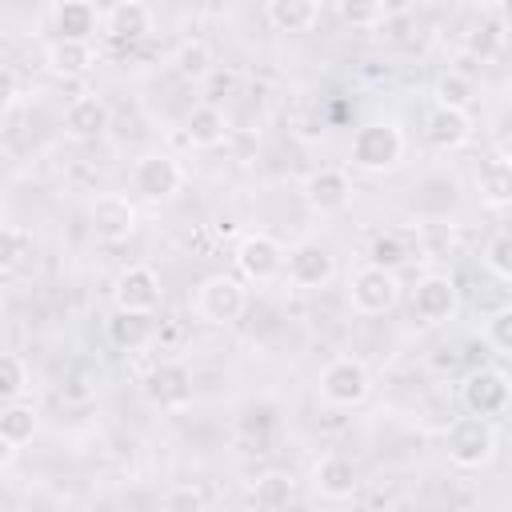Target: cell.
<instances>
[{
    "label": "cell",
    "mask_w": 512,
    "mask_h": 512,
    "mask_svg": "<svg viewBox=\"0 0 512 512\" xmlns=\"http://www.w3.org/2000/svg\"><path fill=\"white\" fill-rule=\"evenodd\" d=\"M348 160H352V168H360L368 176L392 172L404 160V132H400V124L396 120H368V124H360L352 132Z\"/></svg>",
    "instance_id": "1"
},
{
    "label": "cell",
    "mask_w": 512,
    "mask_h": 512,
    "mask_svg": "<svg viewBox=\"0 0 512 512\" xmlns=\"http://www.w3.org/2000/svg\"><path fill=\"white\" fill-rule=\"evenodd\" d=\"M444 452H448V464L460 468V472H476L484 464H492L496 456V428L488 416H456L444 432Z\"/></svg>",
    "instance_id": "2"
},
{
    "label": "cell",
    "mask_w": 512,
    "mask_h": 512,
    "mask_svg": "<svg viewBox=\"0 0 512 512\" xmlns=\"http://www.w3.org/2000/svg\"><path fill=\"white\" fill-rule=\"evenodd\" d=\"M316 392L332 408H356L372 396V372L360 356H332L316 376Z\"/></svg>",
    "instance_id": "3"
},
{
    "label": "cell",
    "mask_w": 512,
    "mask_h": 512,
    "mask_svg": "<svg viewBox=\"0 0 512 512\" xmlns=\"http://www.w3.org/2000/svg\"><path fill=\"white\" fill-rule=\"evenodd\" d=\"M128 184H132V192H136L140 200L160 204V200H172V196L180 192L184 168H180V160H176L172 152H144V156L132 164Z\"/></svg>",
    "instance_id": "4"
},
{
    "label": "cell",
    "mask_w": 512,
    "mask_h": 512,
    "mask_svg": "<svg viewBox=\"0 0 512 512\" xmlns=\"http://www.w3.org/2000/svg\"><path fill=\"white\" fill-rule=\"evenodd\" d=\"M232 264L248 284H272L284 272V244L268 232H244L232 248Z\"/></svg>",
    "instance_id": "5"
},
{
    "label": "cell",
    "mask_w": 512,
    "mask_h": 512,
    "mask_svg": "<svg viewBox=\"0 0 512 512\" xmlns=\"http://www.w3.org/2000/svg\"><path fill=\"white\" fill-rule=\"evenodd\" d=\"M348 300L360 316H384L400 300V276L380 264H364L348 280Z\"/></svg>",
    "instance_id": "6"
},
{
    "label": "cell",
    "mask_w": 512,
    "mask_h": 512,
    "mask_svg": "<svg viewBox=\"0 0 512 512\" xmlns=\"http://www.w3.org/2000/svg\"><path fill=\"white\" fill-rule=\"evenodd\" d=\"M460 312V288L448 272H424L412 288V316L428 328L448 324Z\"/></svg>",
    "instance_id": "7"
},
{
    "label": "cell",
    "mask_w": 512,
    "mask_h": 512,
    "mask_svg": "<svg viewBox=\"0 0 512 512\" xmlns=\"http://www.w3.org/2000/svg\"><path fill=\"white\" fill-rule=\"evenodd\" d=\"M248 308V292L244 280L236 276H208L196 288V316L208 324H236Z\"/></svg>",
    "instance_id": "8"
},
{
    "label": "cell",
    "mask_w": 512,
    "mask_h": 512,
    "mask_svg": "<svg viewBox=\"0 0 512 512\" xmlns=\"http://www.w3.org/2000/svg\"><path fill=\"white\" fill-rule=\"evenodd\" d=\"M144 392H148V400H152L160 412H184V408H192V400H196L192 368H188L184 360H160V364L148 372Z\"/></svg>",
    "instance_id": "9"
},
{
    "label": "cell",
    "mask_w": 512,
    "mask_h": 512,
    "mask_svg": "<svg viewBox=\"0 0 512 512\" xmlns=\"http://www.w3.org/2000/svg\"><path fill=\"white\" fill-rule=\"evenodd\" d=\"M508 400H512V384H508V372L504 368H476L460 384V404L472 416H488V420L492 416H504Z\"/></svg>",
    "instance_id": "10"
},
{
    "label": "cell",
    "mask_w": 512,
    "mask_h": 512,
    "mask_svg": "<svg viewBox=\"0 0 512 512\" xmlns=\"http://www.w3.org/2000/svg\"><path fill=\"white\" fill-rule=\"evenodd\" d=\"M164 300V288H160V276L156 268L148 264H128L116 280H112V304L120 312H140V316H152Z\"/></svg>",
    "instance_id": "11"
},
{
    "label": "cell",
    "mask_w": 512,
    "mask_h": 512,
    "mask_svg": "<svg viewBox=\"0 0 512 512\" xmlns=\"http://www.w3.org/2000/svg\"><path fill=\"white\" fill-rule=\"evenodd\" d=\"M136 224H140L136 204H132L124 192H100V196L92 200V208H88V228H92V236L104 240V244L128 240V236L136 232Z\"/></svg>",
    "instance_id": "12"
},
{
    "label": "cell",
    "mask_w": 512,
    "mask_h": 512,
    "mask_svg": "<svg viewBox=\"0 0 512 512\" xmlns=\"http://www.w3.org/2000/svg\"><path fill=\"white\" fill-rule=\"evenodd\" d=\"M300 192H304V204L312 212L332 216V212H344L352 204V176L344 168H316L304 176Z\"/></svg>",
    "instance_id": "13"
},
{
    "label": "cell",
    "mask_w": 512,
    "mask_h": 512,
    "mask_svg": "<svg viewBox=\"0 0 512 512\" xmlns=\"http://www.w3.org/2000/svg\"><path fill=\"white\" fill-rule=\"evenodd\" d=\"M280 276H288L296 288H324L336 276V260H332V252L324 244L304 240L292 252H284V272Z\"/></svg>",
    "instance_id": "14"
},
{
    "label": "cell",
    "mask_w": 512,
    "mask_h": 512,
    "mask_svg": "<svg viewBox=\"0 0 512 512\" xmlns=\"http://www.w3.org/2000/svg\"><path fill=\"white\" fill-rule=\"evenodd\" d=\"M312 488L324 496V500H352L356 488H360V472L348 456L340 452H324L316 464H312Z\"/></svg>",
    "instance_id": "15"
},
{
    "label": "cell",
    "mask_w": 512,
    "mask_h": 512,
    "mask_svg": "<svg viewBox=\"0 0 512 512\" xmlns=\"http://www.w3.org/2000/svg\"><path fill=\"white\" fill-rule=\"evenodd\" d=\"M424 140L436 148V152H456L472 140V116L468 108H444L436 104L424 120Z\"/></svg>",
    "instance_id": "16"
},
{
    "label": "cell",
    "mask_w": 512,
    "mask_h": 512,
    "mask_svg": "<svg viewBox=\"0 0 512 512\" xmlns=\"http://www.w3.org/2000/svg\"><path fill=\"white\" fill-rule=\"evenodd\" d=\"M44 68L60 80H80L96 68V48L92 40H64L56 36L48 48H44Z\"/></svg>",
    "instance_id": "17"
},
{
    "label": "cell",
    "mask_w": 512,
    "mask_h": 512,
    "mask_svg": "<svg viewBox=\"0 0 512 512\" xmlns=\"http://www.w3.org/2000/svg\"><path fill=\"white\" fill-rule=\"evenodd\" d=\"M100 24H104V16L92 0H56V8H52V28L64 40H92L100 32Z\"/></svg>",
    "instance_id": "18"
},
{
    "label": "cell",
    "mask_w": 512,
    "mask_h": 512,
    "mask_svg": "<svg viewBox=\"0 0 512 512\" xmlns=\"http://www.w3.org/2000/svg\"><path fill=\"white\" fill-rule=\"evenodd\" d=\"M108 116H112V112H108L104 96L84 92V96H76V100L64 108V128H68V136H76V140H96V136H104Z\"/></svg>",
    "instance_id": "19"
},
{
    "label": "cell",
    "mask_w": 512,
    "mask_h": 512,
    "mask_svg": "<svg viewBox=\"0 0 512 512\" xmlns=\"http://www.w3.org/2000/svg\"><path fill=\"white\" fill-rule=\"evenodd\" d=\"M104 32L120 44H136L152 32V8L144 0H120L112 4V12L104 16Z\"/></svg>",
    "instance_id": "20"
},
{
    "label": "cell",
    "mask_w": 512,
    "mask_h": 512,
    "mask_svg": "<svg viewBox=\"0 0 512 512\" xmlns=\"http://www.w3.org/2000/svg\"><path fill=\"white\" fill-rule=\"evenodd\" d=\"M184 140L192 148H220L228 140V116L216 104H196L184 116Z\"/></svg>",
    "instance_id": "21"
},
{
    "label": "cell",
    "mask_w": 512,
    "mask_h": 512,
    "mask_svg": "<svg viewBox=\"0 0 512 512\" xmlns=\"http://www.w3.org/2000/svg\"><path fill=\"white\" fill-rule=\"evenodd\" d=\"M476 188H480V200H484L488 208H496V212L508 208V200H512V172H508V152H504V148H496V152L480 164Z\"/></svg>",
    "instance_id": "22"
},
{
    "label": "cell",
    "mask_w": 512,
    "mask_h": 512,
    "mask_svg": "<svg viewBox=\"0 0 512 512\" xmlns=\"http://www.w3.org/2000/svg\"><path fill=\"white\" fill-rule=\"evenodd\" d=\"M264 16L276 32H308L320 16V0H264Z\"/></svg>",
    "instance_id": "23"
},
{
    "label": "cell",
    "mask_w": 512,
    "mask_h": 512,
    "mask_svg": "<svg viewBox=\"0 0 512 512\" xmlns=\"http://www.w3.org/2000/svg\"><path fill=\"white\" fill-rule=\"evenodd\" d=\"M292 492H296V476L292 472H264L252 484L248 504H256V508H284L292 500Z\"/></svg>",
    "instance_id": "24"
},
{
    "label": "cell",
    "mask_w": 512,
    "mask_h": 512,
    "mask_svg": "<svg viewBox=\"0 0 512 512\" xmlns=\"http://www.w3.org/2000/svg\"><path fill=\"white\" fill-rule=\"evenodd\" d=\"M172 68L176 76L184 80H208L212 76V48L204 40H184L176 52H172Z\"/></svg>",
    "instance_id": "25"
},
{
    "label": "cell",
    "mask_w": 512,
    "mask_h": 512,
    "mask_svg": "<svg viewBox=\"0 0 512 512\" xmlns=\"http://www.w3.org/2000/svg\"><path fill=\"white\" fill-rule=\"evenodd\" d=\"M0 432L20 448L36 436V408L32 404H20V400H8L4 412H0Z\"/></svg>",
    "instance_id": "26"
},
{
    "label": "cell",
    "mask_w": 512,
    "mask_h": 512,
    "mask_svg": "<svg viewBox=\"0 0 512 512\" xmlns=\"http://www.w3.org/2000/svg\"><path fill=\"white\" fill-rule=\"evenodd\" d=\"M108 340L116 344V348H140L144 340H148V316H140V312H120L116 308V316L108 320Z\"/></svg>",
    "instance_id": "27"
},
{
    "label": "cell",
    "mask_w": 512,
    "mask_h": 512,
    "mask_svg": "<svg viewBox=\"0 0 512 512\" xmlns=\"http://www.w3.org/2000/svg\"><path fill=\"white\" fill-rule=\"evenodd\" d=\"M336 12H340V20L348 24V28H360V32H368V28H380L384 24V0H336Z\"/></svg>",
    "instance_id": "28"
},
{
    "label": "cell",
    "mask_w": 512,
    "mask_h": 512,
    "mask_svg": "<svg viewBox=\"0 0 512 512\" xmlns=\"http://www.w3.org/2000/svg\"><path fill=\"white\" fill-rule=\"evenodd\" d=\"M468 52L480 56V60H492L500 48H504V16H492V20H480L472 32H468Z\"/></svg>",
    "instance_id": "29"
},
{
    "label": "cell",
    "mask_w": 512,
    "mask_h": 512,
    "mask_svg": "<svg viewBox=\"0 0 512 512\" xmlns=\"http://www.w3.org/2000/svg\"><path fill=\"white\" fill-rule=\"evenodd\" d=\"M432 96H436V104H444V108H468L472 96H476V88H472V80H468L464 72H440Z\"/></svg>",
    "instance_id": "30"
},
{
    "label": "cell",
    "mask_w": 512,
    "mask_h": 512,
    "mask_svg": "<svg viewBox=\"0 0 512 512\" xmlns=\"http://www.w3.org/2000/svg\"><path fill=\"white\" fill-rule=\"evenodd\" d=\"M32 252V236L24 228H12V224H0V276L4 272H16Z\"/></svg>",
    "instance_id": "31"
},
{
    "label": "cell",
    "mask_w": 512,
    "mask_h": 512,
    "mask_svg": "<svg viewBox=\"0 0 512 512\" xmlns=\"http://www.w3.org/2000/svg\"><path fill=\"white\" fill-rule=\"evenodd\" d=\"M408 256H412V248H408V240H404L400 232H384V236H376L372 248H368V264H380V268H392V272H396Z\"/></svg>",
    "instance_id": "32"
},
{
    "label": "cell",
    "mask_w": 512,
    "mask_h": 512,
    "mask_svg": "<svg viewBox=\"0 0 512 512\" xmlns=\"http://www.w3.org/2000/svg\"><path fill=\"white\" fill-rule=\"evenodd\" d=\"M28 392V368L20 356L12 352H0V404L8 400H20Z\"/></svg>",
    "instance_id": "33"
},
{
    "label": "cell",
    "mask_w": 512,
    "mask_h": 512,
    "mask_svg": "<svg viewBox=\"0 0 512 512\" xmlns=\"http://www.w3.org/2000/svg\"><path fill=\"white\" fill-rule=\"evenodd\" d=\"M484 268H488L500 284H508V280H512V236H508L504 228L484 244Z\"/></svg>",
    "instance_id": "34"
},
{
    "label": "cell",
    "mask_w": 512,
    "mask_h": 512,
    "mask_svg": "<svg viewBox=\"0 0 512 512\" xmlns=\"http://www.w3.org/2000/svg\"><path fill=\"white\" fill-rule=\"evenodd\" d=\"M484 340H488L500 356L512 352V312H508V308H496V312L484 320Z\"/></svg>",
    "instance_id": "35"
},
{
    "label": "cell",
    "mask_w": 512,
    "mask_h": 512,
    "mask_svg": "<svg viewBox=\"0 0 512 512\" xmlns=\"http://www.w3.org/2000/svg\"><path fill=\"white\" fill-rule=\"evenodd\" d=\"M160 508L168 512H196V508H208V496L196 488V484H176L160 496Z\"/></svg>",
    "instance_id": "36"
},
{
    "label": "cell",
    "mask_w": 512,
    "mask_h": 512,
    "mask_svg": "<svg viewBox=\"0 0 512 512\" xmlns=\"http://www.w3.org/2000/svg\"><path fill=\"white\" fill-rule=\"evenodd\" d=\"M16 96H20V76L8 64H0V112H8L16 104Z\"/></svg>",
    "instance_id": "37"
},
{
    "label": "cell",
    "mask_w": 512,
    "mask_h": 512,
    "mask_svg": "<svg viewBox=\"0 0 512 512\" xmlns=\"http://www.w3.org/2000/svg\"><path fill=\"white\" fill-rule=\"evenodd\" d=\"M12 460H16V444H12V440H8L4 432H0V472H4V468H8Z\"/></svg>",
    "instance_id": "38"
}]
</instances>
